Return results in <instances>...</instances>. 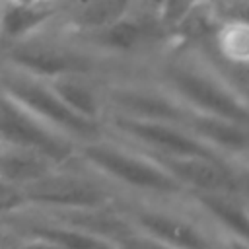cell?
<instances>
[{
    "mask_svg": "<svg viewBox=\"0 0 249 249\" xmlns=\"http://www.w3.org/2000/svg\"><path fill=\"white\" fill-rule=\"evenodd\" d=\"M76 160L111 181L115 187L134 191L142 198H171L189 195L185 185L156 154L115 134H103L101 138L80 144Z\"/></svg>",
    "mask_w": 249,
    "mask_h": 249,
    "instance_id": "obj_1",
    "label": "cell"
},
{
    "mask_svg": "<svg viewBox=\"0 0 249 249\" xmlns=\"http://www.w3.org/2000/svg\"><path fill=\"white\" fill-rule=\"evenodd\" d=\"M23 189L29 206L45 212L89 210L119 204V187L76 158Z\"/></svg>",
    "mask_w": 249,
    "mask_h": 249,
    "instance_id": "obj_2",
    "label": "cell"
},
{
    "mask_svg": "<svg viewBox=\"0 0 249 249\" xmlns=\"http://www.w3.org/2000/svg\"><path fill=\"white\" fill-rule=\"evenodd\" d=\"M0 89L12 95L16 101L25 105L39 119L58 128L78 144L101 138L107 134V124L101 121L88 119L74 111L45 78L27 74L14 66L0 62Z\"/></svg>",
    "mask_w": 249,
    "mask_h": 249,
    "instance_id": "obj_3",
    "label": "cell"
},
{
    "mask_svg": "<svg viewBox=\"0 0 249 249\" xmlns=\"http://www.w3.org/2000/svg\"><path fill=\"white\" fill-rule=\"evenodd\" d=\"M0 144L41 152L60 165L70 163L80 148L74 138L39 119L4 89H0Z\"/></svg>",
    "mask_w": 249,
    "mask_h": 249,
    "instance_id": "obj_4",
    "label": "cell"
},
{
    "mask_svg": "<svg viewBox=\"0 0 249 249\" xmlns=\"http://www.w3.org/2000/svg\"><path fill=\"white\" fill-rule=\"evenodd\" d=\"M136 230L156 237L173 249H216L212 235L193 218L160 204L128 202L123 206Z\"/></svg>",
    "mask_w": 249,
    "mask_h": 249,
    "instance_id": "obj_5",
    "label": "cell"
},
{
    "mask_svg": "<svg viewBox=\"0 0 249 249\" xmlns=\"http://www.w3.org/2000/svg\"><path fill=\"white\" fill-rule=\"evenodd\" d=\"M138 2L140 0H62L56 8L54 25L74 35L97 31L124 18Z\"/></svg>",
    "mask_w": 249,
    "mask_h": 249,
    "instance_id": "obj_6",
    "label": "cell"
},
{
    "mask_svg": "<svg viewBox=\"0 0 249 249\" xmlns=\"http://www.w3.org/2000/svg\"><path fill=\"white\" fill-rule=\"evenodd\" d=\"M189 196L228 241L249 247V200L239 193H191Z\"/></svg>",
    "mask_w": 249,
    "mask_h": 249,
    "instance_id": "obj_7",
    "label": "cell"
},
{
    "mask_svg": "<svg viewBox=\"0 0 249 249\" xmlns=\"http://www.w3.org/2000/svg\"><path fill=\"white\" fill-rule=\"evenodd\" d=\"M58 167L60 163L41 152L0 144V177L10 183L27 187Z\"/></svg>",
    "mask_w": 249,
    "mask_h": 249,
    "instance_id": "obj_8",
    "label": "cell"
},
{
    "mask_svg": "<svg viewBox=\"0 0 249 249\" xmlns=\"http://www.w3.org/2000/svg\"><path fill=\"white\" fill-rule=\"evenodd\" d=\"M56 16V8H29L2 0L0 10V49L23 41L49 25Z\"/></svg>",
    "mask_w": 249,
    "mask_h": 249,
    "instance_id": "obj_9",
    "label": "cell"
},
{
    "mask_svg": "<svg viewBox=\"0 0 249 249\" xmlns=\"http://www.w3.org/2000/svg\"><path fill=\"white\" fill-rule=\"evenodd\" d=\"M212 51L228 66L249 68V21L239 18L218 19L210 39Z\"/></svg>",
    "mask_w": 249,
    "mask_h": 249,
    "instance_id": "obj_10",
    "label": "cell"
},
{
    "mask_svg": "<svg viewBox=\"0 0 249 249\" xmlns=\"http://www.w3.org/2000/svg\"><path fill=\"white\" fill-rule=\"evenodd\" d=\"M31 208L25 189L21 185L10 183L0 177V218H10L12 214H21Z\"/></svg>",
    "mask_w": 249,
    "mask_h": 249,
    "instance_id": "obj_11",
    "label": "cell"
},
{
    "mask_svg": "<svg viewBox=\"0 0 249 249\" xmlns=\"http://www.w3.org/2000/svg\"><path fill=\"white\" fill-rule=\"evenodd\" d=\"M117 249H173V247H169V245L158 241L156 237L142 233L140 230L134 228L117 243Z\"/></svg>",
    "mask_w": 249,
    "mask_h": 249,
    "instance_id": "obj_12",
    "label": "cell"
},
{
    "mask_svg": "<svg viewBox=\"0 0 249 249\" xmlns=\"http://www.w3.org/2000/svg\"><path fill=\"white\" fill-rule=\"evenodd\" d=\"M237 163H239V165H243L245 169H249V152H247L243 158H239V160L235 161V165H237Z\"/></svg>",
    "mask_w": 249,
    "mask_h": 249,
    "instance_id": "obj_13",
    "label": "cell"
},
{
    "mask_svg": "<svg viewBox=\"0 0 249 249\" xmlns=\"http://www.w3.org/2000/svg\"><path fill=\"white\" fill-rule=\"evenodd\" d=\"M146 2H148V4H152V6H156V8H158V6H160V2H161V0H146Z\"/></svg>",
    "mask_w": 249,
    "mask_h": 249,
    "instance_id": "obj_14",
    "label": "cell"
},
{
    "mask_svg": "<svg viewBox=\"0 0 249 249\" xmlns=\"http://www.w3.org/2000/svg\"><path fill=\"white\" fill-rule=\"evenodd\" d=\"M0 10H2V0H0Z\"/></svg>",
    "mask_w": 249,
    "mask_h": 249,
    "instance_id": "obj_15",
    "label": "cell"
},
{
    "mask_svg": "<svg viewBox=\"0 0 249 249\" xmlns=\"http://www.w3.org/2000/svg\"><path fill=\"white\" fill-rule=\"evenodd\" d=\"M247 200H249V198H247Z\"/></svg>",
    "mask_w": 249,
    "mask_h": 249,
    "instance_id": "obj_16",
    "label": "cell"
}]
</instances>
